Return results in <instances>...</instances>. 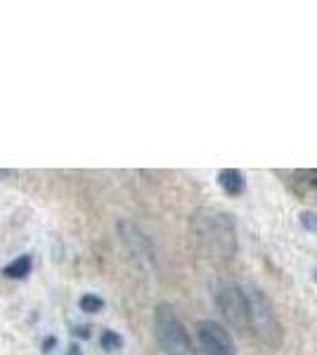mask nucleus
Wrapping results in <instances>:
<instances>
[{
  "label": "nucleus",
  "instance_id": "nucleus-1",
  "mask_svg": "<svg viewBox=\"0 0 317 355\" xmlns=\"http://www.w3.org/2000/svg\"><path fill=\"white\" fill-rule=\"evenodd\" d=\"M189 227H192L194 242L206 254V259L216 263H228L234 259V254H237V225H234V218L228 211H194Z\"/></svg>",
  "mask_w": 317,
  "mask_h": 355
},
{
  "label": "nucleus",
  "instance_id": "nucleus-2",
  "mask_svg": "<svg viewBox=\"0 0 317 355\" xmlns=\"http://www.w3.org/2000/svg\"><path fill=\"white\" fill-rule=\"evenodd\" d=\"M154 336L164 355H192L189 334L171 303H159L154 308Z\"/></svg>",
  "mask_w": 317,
  "mask_h": 355
},
{
  "label": "nucleus",
  "instance_id": "nucleus-3",
  "mask_svg": "<svg viewBox=\"0 0 317 355\" xmlns=\"http://www.w3.org/2000/svg\"><path fill=\"white\" fill-rule=\"evenodd\" d=\"M246 296H249V329L265 346L277 348L282 343V324L273 303L265 296V291H261L258 287L246 289Z\"/></svg>",
  "mask_w": 317,
  "mask_h": 355
},
{
  "label": "nucleus",
  "instance_id": "nucleus-4",
  "mask_svg": "<svg viewBox=\"0 0 317 355\" xmlns=\"http://www.w3.org/2000/svg\"><path fill=\"white\" fill-rule=\"evenodd\" d=\"M213 299L223 320L234 329H249V296L234 282H218L213 289Z\"/></svg>",
  "mask_w": 317,
  "mask_h": 355
},
{
  "label": "nucleus",
  "instance_id": "nucleus-5",
  "mask_svg": "<svg viewBox=\"0 0 317 355\" xmlns=\"http://www.w3.org/2000/svg\"><path fill=\"white\" fill-rule=\"evenodd\" d=\"M117 232H119V242L123 244V249H126V254H128L132 266H135L137 270H142V272L152 270L154 261H157L152 239H149L147 234L130 220H119L117 223Z\"/></svg>",
  "mask_w": 317,
  "mask_h": 355
},
{
  "label": "nucleus",
  "instance_id": "nucleus-6",
  "mask_svg": "<svg viewBox=\"0 0 317 355\" xmlns=\"http://www.w3.org/2000/svg\"><path fill=\"white\" fill-rule=\"evenodd\" d=\"M197 339L204 355H237L230 331L216 320H204L197 324Z\"/></svg>",
  "mask_w": 317,
  "mask_h": 355
},
{
  "label": "nucleus",
  "instance_id": "nucleus-7",
  "mask_svg": "<svg viewBox=\"0 0 317 355\" xmlns=\"http://www.w3.org/2000/svg\"><path fill=\"white\" fill-rule=\"evenodd\" d=\"M218 185H221L223 192L230 194V197H239L246 187L244 173L237 168H223L221 173H218Z\"/></svg>",
  "mask_w": 317,
  "mask_h": 355
},
{
  "label": "nucleus",
  "instance_id": "nucleus-8",
  "mask_svg": "<svg viewBox=\"0 0 317 355\" xmlns=\"http://www.w3.org/2000/svg\"><path fill=\"white\" fill-rule=\"evenodd\" d=\"M33 268V259L28 254H22L17 256V259L12 263H8V266L3 268V275L10 279H24L28 272H31Z\"/></svg>",
  "mask_w": 317,
  "mask_h": 355
},
{
  "label": "nucleus",
  "instance_id": "nucleus-9",
  "mask_svg": "<svg viewBox=\"0 0 317 355\" xmlns=\"http://www.w3.org/2000/svg\"><path fill=\"white\" fill-rule=\"evenodd\" d=\"M100 346L105 348L107 353H117V351H121V348H123V336L117 334L114 329H102Z\"/></svg>",
  "mask_w": 317,
  "mask_h": 355
},
{
  "label": "nucleus",
  "instance_id": "nucleus-10",
  "mask_svg": "<svg viewBox=\"0 0 317 355\" xmlns=\"http://www.w3.org/2000/svg\"><path fill=\"white\" fill-rule=\"evenodd\" d=\"M78 308L83 313H88V315H95V313H100L102 308H105V299H102V296H97V294H83L78 299Z\"/></svg>",
  "mask_w": 317,
  "mask_h": 355
},
{
  "label": "nucleus",
  "instance_id": "nucleus-11",
  "mask_svg": "<svg viewBox=\"0 0 317 355\" xmlns=\"http://www.w3.org/2000/svg\"><path fill=\"white\" fill-rule=\"evenodd\" d=\"M298 220L308 232H317V211H301Z\"/></svg>",
  "mask_w": 317,
  "mask_h": 355
},
{
  "label": "nucleus",
  "instance_id": "nucleus-12",
  "mask_svg": "<svg viewBox=\"0 0 317 355\" xmlns=\"http://www.w3.org/2000/svg\"><path fill=\"white\" fill-rule=\"evenodd\" d=\"M74 334H76V336H83V339H88V336H90V329L88 327H83V329H76V331H74Z\"/></svg>",
  "mask_w": 317,
  "mask_h": 355
},
{
  "label": "nucleus",
  "instance_id": "nucleus-13",
  "mask_svg": "<svg viewBox=\"0 0 317 355\" xmlns=\"http://www.w3.org/2000/svg\"><path fill=\"white\" fill-rule=\"evenodd\" d=\"M10 175V171H0V178H8Z\"/></svg>",
  "mask_w": 317,
  "mask_h": 355
},
{
  "label": "nucleus",
  "instance_id": "nucleus-14",
  "mask_svg": "<svg viewBox=\"0 0 317 355\" xmlns=\"http://www.w3.org/2000/svg\"><path fill=\"white\" fill-rule=\"evenodd\" d=\"M313 185H315V192H317V173H315V180H313Z\"/></svg>",
  "mask_w": 317,
  "mask_h": 355
}]
</instances>
